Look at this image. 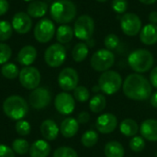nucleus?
<instances>
[{
    "label": "nucleus",
    "mask_w": 157,
    "mask_h": 157,
    "mask_svg": "<svg viewBox=\"0 0 157 157\" xmlns=\"http://www.w3.org/2000/svg\"><path fill=\"white\" fill-rule=\"evenodd\" d=\"M9 8V4L7 0H0V16L5 15Z\"/></svg>",
    "instance_id": "43"
},
{
    "label": "nucleus",
    "mask_w": 157,
    "mask_h": 157,
    "mask_svg": "<svg viewBox=\"0 0 157 157\" xmlns=\"http://www.w3.org/2000/svg\"><path fill=\"white\" fill-rule=\"evenodd\" d=\"M96 1H98V2H101V3H104V2H106V1H108V0H96Z\"/></svg>",
    "instance_id": "48"
},
{
    "label": "nucleus",
    "mask_w": 157,
    "mask_h": 157,
    "mask_svg": "<svg viewBox=\"0 0 157 157\" xmlns=\"http://www.w3.org/2000/svg\"><path fill=\"white\" fill-rule=\"evenodd\" d=\"M106 157H124L125 151L122 144L117 141L109 142L104 148Z\"/></svg>",
    "instance_id": "26"
},
{
    "label": "nucleus",
    "mask_w": 157,
    "mask_h": 157,
    "mask_svg": "<svg viewBox=\"0 0 157 157\" xmlns=\"http://www.w3.org/2000/svg\"><path fill=\"white\" fill-rule=\"evenodd\" d=\"M150 83L154 87L157 88V66L152 69L150 73Z\"/></svg>",
    "instance_id": "42"
},
{
    "label": "nucleus",
    "mask_w": 157,
    "mask_h": 157,
    "mask_svg": "<svg viewBox=\"0 0 157 157\" xmlns=\"http://www.w3.org/2000/svg\"><path fill=\"white\" fill-rule=\"evenodd\" d=\"M88 52H89V49L87 44L84 42H79L75 45L72 51V57L75 62L81 63L86 59Z\"/></svg>",
    "instance_id": "28"
},
{
    "label": "nucleus",
    "mask_w": 157,
    "mask_h": 157,
    "mask_svg": "<svg viewBox=\"0 0 157 157\" xmlns=\"http://www.w3.org/2000/svg\"><path fill=\"white\" fill-rule=\"evenodd\" d=\"M115 63V55L107 49H100L93 53L90 59L91 67L97 72H106L109 70Z\"/></svg>",
    "instance_id": "6"
},
{
    "label": "nucleus",
    "mask_w": 157,
    "mask_h": 157,
    "mask_svg": "<svg viewBox=\"0 0 157 157\" xmlns=\"http://www.w3.org/2000/svg\"><path fill=\"white\" fill-rule=\"evenodd\" d=\"M118 126V119L111 113H105L98 116L96 121L97 130L103 134L113 132Z\"/></svg>",
    "instance_id": "15"
},
{
    "label": "nucleus",
    "mask_w": 157,
    "mask_h": 157,
    "mask_svg": "<svg viewBox=\"0 0 157 157\" xmlns=\"http://www.w3.org/2000/svg\"><path fill=\"white\" fill-rule=\"evenodd\" d=\"M13 34L12 25L6 20H0V41H6Z\"/></svg>",
    "instance_id": "32"
},
{
    "label": "nucleus",
    "mask_w": 157,
    "mask_h": 157,
    "mask_svg": "<svg viewBox=\"0 0 157 157\" xmlns=\"http://www.w3.org/2000/svg\"><path fill=\"white\" fill-rule=\"evenodd\" d=\"M122 90L128 98L135 101H144L150 98L153 92L150 81L137 73L131 74L125 78Z\"/></svg>",
    "instance_id": "1"
},
{
    "label": "nucleus",
    "mask_w": 157,
    "mask_h": 157,
    "mask_svg": "<svg viewBox=\"0 0 157 157\" xmlns=\"http://www.w3.org/2000/svg\"><path fill=\"white\" fill-rule=\"evenodd\" d=\"M24 1H26V2H32V1H34V0H24Z\"/></svg>",
    "instance_id": "49"
},
{
    "label": "nucleus",
    "mask_w": 157,
    "mask_h": 157,
    "mask_svg": "<svg viewBox=\"0 0 157 157\" xmlns=\"http://www.w3.org/2000/svg\"><path fill=\"white\" fill-rule=\"evenodd\" d=\"M74 36H75L74 29L67 24L61 25L56 31V40L61 44H65L70 42Z\"/></svg>",
    "instance_id": "25"
},
{
    "label": "nucleus",
    "mask_w": 157,
    "mask_h": 157,
    "mask_svg": "<svg viewBox=\"0 0 157 157\" xmlns=\"http://www.w3.org/2000/svg\"><path fill=\"white\" fill-rule=\"evenodd\" d=\"M107 106V99L104 95L97 94L89 100V109L93 113L102 112Z\"/></svg>",
    "instance_id": "27"
},
{
    "label": "nucleus",
    "mask_w": 157,
    "mask_h": 157,
    "mask_svg": "<svg viewBox=\"0 0 157 157\" xmlns=\"http://www.w3.org/2000/svg\"><path fill=\"white\" fill-rule=\"evenodd\" d=\"M144 5H153L156 2L157 0H139Z\"/></svg>",
    "instance_id": "46"
},
{
    "label": "nucleus",
    "mask_w": 157,
    "mask_h": 157,
    "mask_svg": "<svg viewBox=\"0 0 157 157\" xmlns=\"http://www.w3.org/2000/svg\"><path fill=\"white\" fill-rule=\"evenodd\" d=\"M140 40L145 45H155L157 43V25L149 23L140 31Z\"/></svg>",
    "instance_id": "18"
},
{
    "label": "nucleus",
    "mask_w": 157,
    "mask_h": 157,
    "mask_svg": "<svg viewBox=\"0 0 157 157\" xmlns=\"http://www.w3.org/2000/svg\"><path fill=\"white\" fill-rule=\"evenodd\" d=\"M52 96L50 91L45 87H37L29 95V105L35 109H42L51 103Z\"/></svg>",
    "instance_id": "13"
},
{
    "label": "nucleus",
    "mask_w": 157,
    "mask_h": 157,
    "mask_svg": "<svg viewBox=\"0 0 157 157\" xmlns=\"http://www.w3.org/2000/svg\"><path fill=\"white\" fill-rule=\"evenodd\" d=\"M149 21L152 24H156L157 25V11H152L149 14Z\"/></svg>",
    "instance_id": "44"
},
{
    "label": "nucleus",
    "mask_w": 157,
    "mask_h": 157,
    "mask_svg": "<svg viewBox=\"0 0 157 157\" xmlns=\"http://www.w3.org/2000/svg\"><path fill=\"white\" fill-rule=\"evenodd\" d=\"M79 76L76 70L71 67L63 69L58 75L59 86L63 91H72L78 86Z\"/></svg>",
    "instance_id": "12"
},
{
    "label": "nucleus",
    "mask_w": 157,
    "mask_h": 157,
    "mask_svg": "<svg viewBox=\"0 0 157 157\" xmlns=\"http://www.w3.org/2000/svg\"><path fill=\"white\" fill-rule=\"evenodd\" d=\"M120 131L126 137H134L140 131V127L134 120L125 119L121 122Z\"/></svg>",
    "instance_id": "24"
},
{
    "label": "nucleus",
    "mask_w": 157,
    "mask_h": 157,
    "mask_svg": "<svg viewBox=\"0 0 157 157\" xmlns=\"http://www.w3.org/2000/svg\"><path fill=\"white\" fill-rule=\"evenodd\" d=\"M120 42H121V40L119 39V37L113 33L107 35L104 40V45H105L106 49L109 50L111 52L118 48V46L120 45Z\"/></svg>",
    "instance_id": "35"
},
{
    "label": "nucleus",
    "mask_w": 157,
    "mask_h": 157,
    "mask_svg": "<svg viewBox=\"0 0 157 157\" xmlns=\"http://www.w3.org/2000/svg\"><path fill=\"white\" fill-rule=\"evenodd\" d=\"M128 6L127 0H113L111 3L112 9L117 14H124L128 9Z\"/></svg>",
    "instance_id": "39"
},
{
    "label": "nucleus",
    "mask_w": 157,
    "mask_h": 157,
    "mask_svg": "<svg viewBox=\"0 0 157 157\" xmlns=\"http://www.w3.org/2000/svg\"><path fill=\"white\" fill-rule=\"evenodd\" d=\"M53 157H78V155L73 148L62 146L54 151Z\"/></svg>",
    "instance_id": "36"
},
{
    "label": "nucleus",
    "mask_w": 157,
    "mask_h": 157,
    "mask_svg": "<svg viewBox=\"0 0 157 157\" xmlns=\"http://www.w3.org/2000/svg\"><path fill=\"white\" fill-rule=\"evenodd\" d=\"M30 157H48L51 153V145L43 140L34 142L29 147Z\"/></svg>",
    "instance_id": "20"
},
{
    "label": "nucleus",
    "mask_w": 157,
    "mask_h": 157,
    "mask_svg": "<svg viewBox=\"0 0 157 157\" xmlns=\"http://www.w3.org/2000/svg\"><path fill=\"white\" fill-rule=\"evenodd\" d=\"M121 28L129 37H134L142 29V21L134 13H125L121 18Z\"/></svg>",
    "instance_id": "11"
},
{
    "label": "nucleus",
    "mask_w": 157,
    "mask_h": 157,
    "mask_svg": "<svg viewBox=\"0 0 157 157\" xmlns=\"http://www.w3.org/2000/svg\"><path fill=\"white\" fill-rule=\"evenodd\" d=\"M79 130V123L77 120L74 118H67L63 121L60 126V132L65 138L74 137Z\"/></svg>",
    "instance_id": "21"
},
{
    "label": "nucleus",
    "mask_w": 157,
    "mask_h": 157,
    "mask_svg": "<svg viewBox=\"0 0 157 157\" xmlns=\"http://www.w3.org/2000/svg\"><path fill=\"white\" fill-rule=\"evenodd\" d=\"M140 132L144 139L150 142H157V120L147 119L140 126Z\"/></svg>",
    "instance_id": "17"
},
{
    "label": "nucleus",
    "mask_w": 157,
    "mask_h": 157,
    "mask_svg": "<svg viewBox=\"0 0 157 157\" xmlns=\"http://www.w3.org/2000/svg\"><path fill=\"white\" fill-rule=\"evenodd\" d=\"M98 90H100V88H99V86H98V85L93 87V92H98Z\"/></svg>",
    "instance_id": "47"
},
{
    "label": "nucleus",
    "mask_w": 157,
    "mask_h": 157,
    "mask_svg": "<svg viewBox=\"0 0 157 157\" xmlns=\"http://www.w3.org/2000/svg\"><path fill=\"white\" fill-rule=\"evenodd\" d=\"M150 102H151V105H152L154 108L157 109V91L155 94H153V95L151 96V98H150Z\"/></svg>",
    "instance_id": "45"
},
{
    "label": "nucleus",
    "mask_w": 157,
    "mask_h": 157,
    "mask_svg": "<svg viewBox=\"0 0 157 157\" xmlns=\"http://www.w3.org/2000/svg\"><path fill=\"white\" fill-rule=\"evenodd\" d=\"M59 132H60V129L58 128L57 124L52 120H46L40 125L41 135L47 141L55 140L59 134Z\"/></svg>",
    "instance_id": "23"
},
{
    "label": "nucleus",
    "mask_w": 157,
    "mask_h": 157,
    "mask_svg": "<svg viewBox=\"0 0 157 157\" xmlns=\"http://www.w3.org/2000/svg\"><path fill=\"white\" fill-rule=\"evenodd\" d=\"M19 82L26 89L33 90L38 87L40 83V71L32 66H26L19 71L18 75Z\"/></svg>",
    "instance_id": "10"
},
{
    "label": "nucleus",
    "mask_w": 157,
    "mask_h": 157,
    "mask_svg": "<svg viewBox=\"0 0 157 157\" xmlns=\"http://www.w3.org/2000/svg\"><path fill=\"white\" fill-rule=\"evenodd\" d=\"M98 142V133L93 130L86 131L81 137V144L86 148H91L95 146Z\"/></svg>",
    "instance_id": "29"
},
{
    "label": "nucleus",
    "mask_w": 157,
    "mask_h": 157,
    "mask_svg": "<svg viewBox=\"0 0 157 157\" xmlns=\"http://www.w3.org/2000/svg\"><path fill=\"white\" fill-rule=\"evenodd\" d=\"M74 98L79 102H86L90 98V92L86 86H77L74 90Z\"/></svg>",
    "instance_id": "33"
},
{
    "label": "nucleus",
    "mask_w": 157,
    "mask_h": 157,
    "mask_svg": "<svg viewBox=\"0 0 157 157\" xmlns=\"http://www.w3.org/2000/svg\"><path fill=\"white\" fill-rule=\"evenodd\" d=\"M54 106L56 110L63 115H69L75 110V98L67 92L59 93L54 99Z\"/></svg>",
    "instance_id": "14"
},
{
    "label": "nucleus",
    "mask_w": 157,
    "mask_h": 157,
    "mask_svg": "<svg viewBox=\"0 0 157 157\" xmlns=\"http://www.w3.org/2000/svg\"><path fill=\"white\" fill-rule=\"evenodd\" d=\"M37 58V50L31 45H26L17 53V61L24 66L31 65Z\"/></svg>",
    "instance_id": "19"
},
{
    "label": "nucleus",
    "mask_w": 157,
    "mask_h": 157,
    "mask_svg": "<svg viewBox=\"0 0 157 157\" xmlns=\"http://www.w3.org/2000/svg\"><path fill=\"white\" fill-rule=\"evenodd\" d=\"M34 38L40 43L49 42L55 34L54 23L49 18H41L34 28Z\"/></svg>",
    "instance_id": "9"
},
{
    "label": "nucleus",
    "mask_w": 157,
    "mask_h": 157,
    "mask_svg": "<svg viewBox=\"0 0 157 157\" xmlns=\"http://www.w3.org/2000/svg\"><path fill=\"white\" fill-rule=\"evenodd\" d=\"M13 29L18 34H26L32 28V19L25 12H17L12 17Z\"/></svg>",
    "instance_id": "16"
},
{
    "label": "nucleus",
    "mask_w": 157,
    "mask_h": 157,
    "mask_svg": "<svg viewBox=\"0 0 157 157\" xmlns=\"http://www.w3.org/2000/svg\"><path fill=\"white\" fill-rule=\"evenodd\" d=\"M12 55V50L9 45L6 43H0V64H5L10 59Z\"/></svg>",
    "instance_id": "38"
},
{
    "label": "nucleus",
    "mask_w": 157,
    "mask_h": 157,
    "mask_svg": "<svg viewBox=\"0 0 157 157\" xmlns=\"http://www.w3.org/2000/svg\"><path fill=\"white\" fill-rule=\"evenodd\" d=\"M1 74L4 77L7 79H15L18 76L19 70L16 64L12 63H6L1 68Z\"/></svg>",
    "instance_id": "30"
},
{
    "label": "nucleus",
    "mask_w": 157,
    "mask_h": 157,
    "mask_svg": "<svg viewBox=\"0 0 157 157\" xmlns=\"http://www.w3.org/2000/svg\"><path fill=\"white\" fill-rule=\"evenodd\" d=\"M95 30L94 19L88 15H82L77 17L74 25L75 36L82 40H89Z\"/></svg>",
    "instance_id": "7"
},
{
    "label": "nucleus",
    "mask_w": 157,
    "mask_h": 157,
    "mask_svg": "<svg viewBox=\"0 0 157 157\" xmlns=\"http://www.w3.org/2000/svg\"><path fill=\"white\" fill-rule=\"evenodd\" d=\"M48 5L40 0H34L30 2L27 8V13L30 17L40 18L48 12Z\"/></svg>",
    "instance_id": "22"
},
{
    "label": "nucleus",
    "mask_w": 157,
    "mask_h": 157,
    "mask_svg": "<svg viewBox=\"0 0 157 157\" xmlns=\"http://www.w3.org/2000/svg\"><path fill=\"white\" fill-rule=\"evenodd\" d=\"M155 58L153 53L146 49H137L128 56L130 67L137 74L148 72L154 65Z\"/></svg>",
    "instance_id": "3"
},
{
    "label": "nucleus",
    "mask_w": 157,
    "mask_h": 157,
    "mask_svg": "<svg viewBox=\"0 0 157 157\" xmlns=\"http://www.w3.org/2000/svg\"><path fill=\"white\" fill-rule=\"evenodd\" d=\"M30 131H31V127L28 121L23 120L17 121L16 132H17V134H19L20 136H28L30 133Z\"/></svg>",
    "instance_id": "37"
},
{
    "label": "nucleus",
    "mask_w": 157,
    "mask_h": 157,
    "mask_svg": "<svg viewBox=\"0 0 157 157\" xmlns=\"http://www.w3.org/2000/svg\"><path fill=\"white\" fill-rule=\"evenodd\" d=\"M121 75L112 70L103 72L98 78V86L106 95H113L117 93L122 86Z\"/></svg>",
    "instance_id": "5"
},
{
    "label": "nucleus",
    "mask_w": 157,
    "mask_h": 157,
    "mask_svg": "<svg viewBox=\"0 0 157 157\" xmlns=\"http://www.w3.org/2000/svg\"><path fill=\"white\" fill-rule=\"evenodd\" d=\"M0 157H15V154L8 146L0 144Z\"/></svg>",
    "instance_id": "40"
},
{
    "label": "nucleus",
    "mask_w": 157,
    "mask_h": 157,
    "mask_svg": "<svg viewBox=\"0 0 157 157\" xmlns=\"http://www.w3.org/2000/svg\"><path fill=\"white\" fill-rule=\"evenodd\" d=\"M66 59V50L61 43H54L49 46L44 53L45 63L52 68L61 66Z\"/></svg>",
    "instance_id": "8"
},
{
    "label": "nucleus",
    "mask_w": 157,
    "mask_h": 157,
    "mask_svg": "<svg viewBox=\"0 0 157 157\" xmlns=\"http://www.w3.org/2000/svg\"><path fill=\"white\" fill-rule=\"evenodd\" d=\"M130 148L132 152L135 153H140L142 152L144 147H145V141L143 137L141 136H134L132 138V140L130 141Z\"/></svg>",
    "instance_id": "34"
},
{
    "label": "nucleus",
    "mask_w": 157,
    "mask_h": 157,
    "mask_svg": "<svg viewBox=\"0 0 157 157\" xmlns=\"http://www.w3.org/2000/svg\"><path fill=\"white\" fill-rule=\"evenodd\" d=\"M77 9L71 0H57L51 6L50 14L52 18L59 24H67L73 21Z\"/></svg>",
    "instance_id": "2"
},
{
    "label": "nucleus",
    "mask_w": 157,
    "mask_h": 157,
    "mask_svg": "<svg viewBox=\"0 0 157 157\" xmlns=\"http://www.w3.org/2000/svg\"><path fill=\"white\" fill-rule=\"evenodd\" d=\"M89 120H90V115H89V113L86 112V111L81 112V113L78 115V117H77V121H78V123H80V124H86V123H87V122L89 121Z\"/></svg>",
    "instance_id": "41"
},
{
    "label": "nucleus",
    "mask_w": 157,
    "mask_h": 157,
    "mask_svg": "<svg viewBox=\"0 0 157 157\" xmlns=\"http://www.w3.org/2000/svg\"><path fill=\"white\" fill-rule=\"evenodd\" d=\"M29 144L25 139H16L12 143V150L18 155H25L29 151Z\"/></svg>",
    "instance_id": "31"
},
{
    "label": "nucleus",
    "mask_w": 157,
    "mask_h": 157,
    "mask_svg": "<svg viewBox=\"0 0 157 157\" xmlns=\"http://www.w3.org/2000/svg\"><path fill=\"white\" fill-rule=\"evenodd\" d=\"M4 113L11 120L20 121L29 111L27 101L19 96H10L3 103Z\"/></svg>",
    "instance_id": "4"
}]
</instances>
